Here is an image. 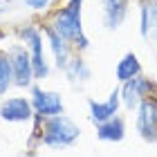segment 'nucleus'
Instances as JSON below:
<instances>
[{
  "label": "nucleus",
  "mask_w": 157,
  "mask_h": 157,
  "mask_svg": "<svg viewBox=\"0 0 157 157\" xmlns=\"http://www.w3.org/2000/svg\"><path fill=\"white\" fill-rule=\"evenodd\" d=\"M153 88H155L153 81L148 76H144V74H139V76L130 78V81L121 83V88H119V92H121V105L132 112L144 99L153 97Z\"/></svg>",
  "instance_id": "7"
},
{
  "label": "nucleus",
  "mask_w": 157,
  "mask_h": 157,
  "mask_svg": "<svg viewBox=\"0 0 157 157\" xmlns=\"http://www.w3.org/2000/svg\"><path fill=\"white\" fill-rule=\"evenodd\" d=\"M54 32L63 36L70 45H74L78 52H85L90 47V38L83 32V0H67L65 7L54 11L52 23Z\"/></svg>",
  "instance_id": "1"
},
{
  "label": "nucleus",
  "mask_w": 157,
  "mask_h": 157,
  "mask_svg": "<svg viewBox=\"0 0 157 157\" xmlns=\"http://www.w3.org/2000/svg\"><path fill=\"white\" fill-rule=\"evenodd\" d=\"M139 34L157 54V0H139Z\"/></svg>",
  "instance_id": "8"
},
{
  "label": "nucleus",
  "mask_w": 157,
  "mask_h": 157,
  "mask_svg": "<svg viewBox=\"0 0 157 157\" xmlns=\"http://www.w3.org/2000/svg\"><path fill=\"white\" fill-rule=\"evenodd\" d=\"M25 5L32 7V9H36V11H43V9H47L49 0H25Z\"/></svg>",
  "instance_id": "17"
},
{
  "label": "nucleus",
  "mask_w": 157,
  "mask_h": 157,
  "mask_svg": "<svg viewBox=\"0 0 157 157\" xmlns=\"http://www.w3.org/2000/svg\"><path fill=\"white\" fill-rule=\"evenodd\" d=\"M0 119L7 124H27L34 119V108L27 97H9L0 101Z\"/></svg>",
  "instance_id": "9"
},
{
  "label": "nucleus",
  "mask_w": 157,
  "mask_h": 157,
  "mask_svg": "<svg viewBox=\"0 0 157 157\" xmlns=\"http://www.w3.org/2000/svg\"><path fill=\"white\" fill-rule=\"evenodd\" d=\"M119 105H121V92H119V88L112 90L105 101L88 99V115H90V121L97 126V124H103V121L117 117V115H119Z\"/></svg>",
  "instance_id": "10"
},
{
  "label": "nucleus",
  "mask_w": 157,
  "mask_h": 157,
  "mask_svg": "<svg viewBox=\"0 0 157 157\" xmlns=\"http://www.w3.org/2000/svg\"><path fill=\"white\" fill-rule=\"evenodd\" d=\"M126 137V121L124 117H112L103 124H97V139L99 141H110V144H119Z\"/></svg>",
  "instance_id": "13"
},
{
  "label": "nucleus",
  "mask_w": 157,
  "mask_h": 157,
  "mask_svg": "<svg viewBox=\"0 0 157 157\" xmlns=\"http://www.w3.org/2000/svg\"><path fill=\"white\" fill-rule=\"evenodd\" d=\"M20 38H23V45L27 47V52L32 56V67H34V76L36 81L49 76V61L45 56V47H43V32L36 25H27L20 29Z\"/></svg>",
  "instance_id": "3"
},
{
  "label": "nucleus",
  "mask_w": 157,
  "mask_h": 157,
  "mask_svg": "<svg viewBox=\"0 0 157 157\" xmlns=\"http://www.w3.org/2000/svg\"><path fill=\"white\" fill-rule=\"evenodd\" d=\"M130 0H101V13H103V25L108 32H115L124 25L128 16Z\"/></svg>",
  "instance_id": "11"
},
{
  "label": "nucleus",
  "mask_w": 157,
  "mask_h": 157,
  "mask_svg": "<svg viewBox=\"0 0 157 157\" xmlns=\"http://www.w3.org/2000/svg\"><path fill=\"white\" fill-rule=\"evenodd\" d=\"M11 59V72H13V85L18 88H32L36 76H34V67H32V56L27 52L25 45H11L7 49Z\"/></svg>",
  "instance_id": "5"
},
{
  "label": "nucleus",
  "mask_w": 157,
  "mask_h": 157,
  "mask_svg": "<svg viewBox=\"0 0 157 157\" xmlns=\"http://www.w3.org/2000/svg\"><path fill=\"white\" fill-rule=\"evenodd\" d=\"M13 88V72H11V59L9 54L0 49V97Z\"/></svg>",
  "instance_id": "16"
},
{
  "label": "nucleus",
  "mask_w": 157,
  "mask_h": 157,
  "mask_svg": "<svg viewBox=\"0 0 157 157\" xmlns=\"http://www.w3.org/2000/svg\"><path fill=\"white\" fill-rule=\"evenodd\" d=\"M135 128L148 144H157V99L148 97L135 108Z\"/></svg>",
  "instance_id": "4"
},
{
  "label": "nucleus",
  "mask_w": 157,
  "mask_h": 157,
  "mask_svg": "<svg viewBox=\"0 0 157 157\" xmlns=\"http://www.w3.org/2000/svg\"><path fill=\"white\" fill-rule=\"evenodd\" d=\"M0 2H2V0H0Z\"/></svg>",
  "instance_id": "18"
},
{
  "label": "nucleus",
  "mask_w": 157,
  "mask_h": 157,
  "mask_svg": "<svg viewBox=\"0 0 157 157\" xmlns=\"http://www.w3.org/2000/svg\"><path fill=\"white\" fill-rule=\"evenodd\" d=\"M32 108H34V117L38 119H49V117H56V115H63L65 105H63V97L59 92H52V90H43L38 85H32Z\"/></svg>",
  "instance_id": "6"
},
{
  "label": "nucleus",
  "mask_w": 157,
  "mask_h": 157,
  "mask_svg": "<svg viewBox=\"0 0 157 157\" xmlns=\"http://www.w3.org/2000/svg\"><path fill=\"white\" fill-rule=\"evenodd\" d=\"M63 74L67 76V81L72 85H85L92 76V70L88 65V61H85L81 54H76V56L70 59V63L65 65V70H63Z\"/></svg>",
  "instance_id": "14"
},
{
  "label": "nucleus",
  "mask_w": 157,
  "mask_h": 157,
  "mask_svg": "<svg viewBox=\"0 0 157 157\" xmlns=\"http://www.w3.org/2000/svg\"><path fill=\"white\" fill-rule=\"evenodd\" d=\"M43 34L47 36V43H49V49H52V56H54V63H56V67L59 70H65V65L70 63V59H72V45L59 36V34L54 32V27L52 25H45L43 27Z\"/></svg>",
  "instance_id": "12"
},
{
  "label": "nucleus",
  "mask_w": 157,
  "mask_h": 157,
  "mask_svg": "<svg viewBox=\"0 0 157 157\" xmlns=\"http://www.w3.org/2000/svg\"><path fill=\"white\" fill-rule=\"evenodd\" d=\"M139 74H141V63L137 59V54L135 52H126L119 59L117 67H115V78L119 83H126V81H130V78L139 76Z\"/></svg>",
  "instance_id": "15"
},
{
  "label": "nucleus",
  "mask_w": 157,
  "mask_h": 157,
  "mask_svg": "<svg viewBox=\"0 0 157 157\" xmlns=\"http://www.w3.org/2000/svg\"><path fill=\"white\" fill-rule=\"evenodd\" d=\"M78 137H81V128L72 117L56 115V117L43 119V135H40L43 146L63 151V148H70Z\"/></svg>",
  "instance_id": "2"
}]
</instances>
